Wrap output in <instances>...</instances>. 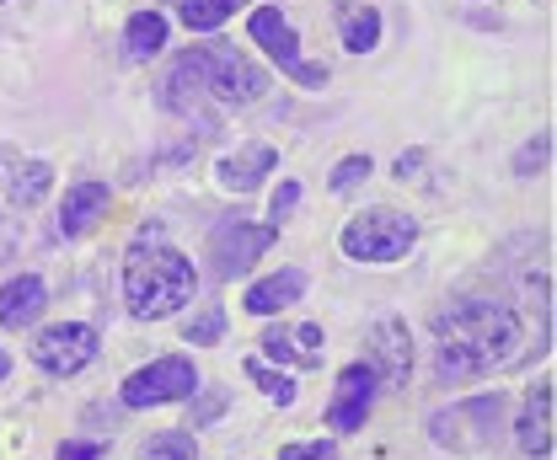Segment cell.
<instances>
[{"label":"cell","mask_w":557,"mask_h":460,"mask_svg":"<svg viewBox=\"0 0 557 460\" xmlns=\"http://www.w3.org/2000/svg\"><path fill=\"white\" fill-rule=\"evenodd\" d=\"M434 332H440V359H434L440 381H472V375L504 370L520 359V316L487 300L450 306L434 322Z\"/></svg>","instance_id":"6da1fadb"},{"label":"cell","mask_w":557,"mask_h":460,"mask_svg":"<svg viewBox=\"0 0 557 460\" xmlns=\"http://www.w3.org/2000/svg\"><path fill=\"white\" fill-rule=\"evenodd\" d=\"M124 295L135 316H166L194 300V263L172 247H135L124 263Z\"/></svg>","instance_id":"7a4b0ae2"},{"label":"cell","mask_w":557,"mask_h":460,"mask_svg":"<svg viewBox=\"0 0 557 460\" xmlns=\"http://www.w3.org/2000/svg\"><path fill=\"white\" fill-rule=\"evenodd\" d=\"M418 225L397 209H370L359 220H348L344 231V252L354 263H397L408 247H413Z\"/></svg>","instance_id":"3957f363"},{"label":"cell","mask_w":557,"mask_h":460,"mask_svg":"<svg viewBox=\"0 0 557 460\" xmlns=\"http://www.w3.org/2000/svg\"><path fill=\"white\" fill-rule=\"evenodd\" d=\"M498 423H504V396H472V401H456L450 412H434L429 418V434H434V445H445V450H487L493 445V434H498Z\"/></svg>","instance_id":"277c9868"},{"label":"cell","mask_w":557,"mask_h":460,"mask_svg":"<svg viewBox=\"0 0 557 460\" xmlns=\"http://www.w3.org/2000/svg\"><path fill=\"white\" fill-rule=\"evenodd\" d=\"M199 70H205V86L220 97V102H258L263 97V70L252 65V60H242L236 49H225V43H209L199 49Z\"/></svg>","instance_id":"5b68a950"},{"label":"cell","mask_w":557,"mask_h":460,"mask_svg":"<svg viewBox=\"0 0 557 460\" xmlns=\"http://www.w3.org/2000/svg\"><path fill=\"white\" fill-rule=\"evenodd\" d=\"M194 391H199L194 364L172 353V359H156V364H145L124 381V407H161V401H183Z\"/></svg>","instance_id":"8992f818"},{"label":"cell","mask_w":557,"mask_h":460,"mask_svg":"<svg viewBox=\"0 0 557 460\" xmlns=\"http://www.w3.org/2000/svg\"><path fill=\"white\" fill-rule=\"evenodd\" d=\"M33 359H38L49 375H75V370H86V364L97 359V332L86 327V322H60V327L38 332Z\"/></svg>","instance_id":"52a82bcc"},{"label":"cell","mask_w":557,"mask_h":460,"mask_svg":"<svg viewBox=\"0 0 557 460\" xmlns=\"http://www.w3.org/2000/svg\"><path fill=\"white\" fill-rule=\"evenodd\" d=\"M269 241H274V231H269V225H242V220H236V225H220V231H214V241H209L214 273H220V278H242L247 268L269 252Z\"/></svg>","instance_id":"ba28073f"},{"label":"cell","mask_w":557,"mask_h":460,"mask_svg":"<svg viewBox=\"0 0 557 460\" xmlns=\"http://www.w3.org/2000/svg\"><path fill=\"white\" fill-rule=\"evenodd\" d=\"M252 38L274 54L278 65L289 70L295 80H306V86H322L327 80V70H317V65H300V43H295V27L278 16V11H252Z\"/></svg>","instance_id":"9c48e42d"},{"label":"cell","mask_w":557,"mask_h":460,"mask_svg":"<svg viewBox=\"0 0 557 460\" xmlns=\"http://www.w3.org/2000/svg\"><path fill=\"white\" fill-rule=\"evenodd\" d=\"M375 401V370L370 364H348L338 375V391H333V407H327V423L333 428H364V412Z\"/></svg>","instance_id":"30bf717a"},{"label":"cell","mask_w":557,"mask_h":460,"mask_svg":"<svg viewBox=\"0 0 557 460\" xmlns=\"http://www.w3.org/2000/svg\"><path fill=\"white\" fill-rule=\"evenodd\" d=\"M520 450L536 460L553 456V381H542L536 391L525 396V412H520Z\"/></svg>","instance_id":"8fae6325"},{"label":"cell","mask_w":557,"mask_h":460,"mask_svg":"<svg viewBox=\"0 0 557 460\" xmlns=\"http://www.w3.org/2000/svg\"><path fill=\"white\" fill-rule=\"evenodd\" d=\"M375 359H381V364H370L375 381H392V386L408 381L413 348H408V327H403V322H381V327H375Z\"/></svg>","instance_id":"7c38bea8"},{"label":"cell","mask_w":557,"mask_h":460,"mask_svg":"<svg viewBox=\"0 0 557 460\" xmlns=\"http://www.w3.org/2000/svg\"><path fill=\"white\" fill-rule=\"evenodd\" d=\"M38 311H44V284L27 273V278H11L5 289H0V327H33L38 322Z\"/></svg>","instance_id":"4fadbf2b"},{"label":"cell","mask_w":557,"mask_h":460,"mask_svg":"<svg viewBox=\"0 0 557 460\" xmlns=\"http://www.w3.org/2000/svg\"><path fill=\"white\" fill-rule=\"evenodd\" d=\"M300 295H306V273L300 268H284V273H274V278H263V284L247 289V311L252 316H274V311H284Z\"/></svg>","instance_id":"5bb4252c"},{"label":"cell","mask_w":557,"mask_h":460,"mask_svg":"<svg viewBox=\"0 0 557 460\" xmlns=\"http://www.w3.org/2000/svg\"><path fill=\"white\" fill-rule=\"evenodd\" d=\"M263 348L274 353V359H284V364H322V327H274L263 332Z\"/></svg>","instance_id":"9a60e30c"},{"label":"cell","mask_w":557,"mask_h":460,"mask_svg":"<svg viewBox=\"0 0 557 460\" xmlns=\"http://www.w3.org/2000/svg\"><path fill=\"white\" fill-rule=\"evenodd\" d=\"M263 172H274V150H269V145H252V150L220 161V188H231V194H252V188L263 183Z\"/></svg>","instance_id":"2e32d148"},{"label":"cell","mask_w":557,"mask_h":460,"mask_svg":"<svg viewBox=\"0 0 557 460\" xmlns=\"http://www.w3.org/2000/svg\"><path fill=\"white\" fill-rule=\"evenodd\" d=\"M102 209H108V188H102V183H81V188H70L65 214H60V231H65V236H86V231L97 225Z\"/></svg>","instance_id":"e0dca14e"},{"label":"cell","mask_w":557,"mask_h":460,"mask_svg":"<svg viewBox=\"0 0 557 460\" xmlns=\"http://www.w3.org/2000/svg\"><path fill=\"white\" fill-rule=\"evenodd\" d=\"M161 43H166V16H161V11H139V16H129V33H124V54H129V60L161 54Z\"/></svg>","instance_id":"ac0fdd59"},{"label":"cell","mask_w":557,"mask_h":460,"mask_svg":"<svg viewBox=\"0 0 557 460\" xmlns=\"http://www.w3.org/2000/svg\"><path fill=\"white\" fill-rule=\"evenodd\" d=\"M375 38H381V16H375V5H348L344 11V43L354 54H364V49H375Z\"/></svg>","instance_id":"d6986e66"},{"label":"cell","mask_w":557,"mask_h":460,"mask_svg":"<svg viewBox=\"0 0 557 460\" xmlns=\"http://www.w3.org/2000/svg\"><path fill=\"white\" fill-rule=\"evenodd\" d=\"M49 188H54V172H49L44 161H27V166H16V177H11V198H16V203H38Z\"/></svg>","instance_id":"ffe728a7"},{"label":"cell","mask_w":557,"mask_h":460,"mask_svg":"<svg viewBox=\"0 0 557 460\" xmlns=\"http://www.w3.org/2000/svg\"><path fill=\"white\" fill-rule=\"evenodd\" d=\"M247 375L258 381V391L269 396V401H278V407H289L295 401V386H289V375L284 370H269L263 359H247Z\"/></svg>","instance_id":"44dd1931"},{"label":"cell","mask_w":557,"mask_h":460,"mask_svg":"<svg viewBox=\"0 0 557 460\" xmlns=\"http://www.w3.org/2000/svg\"><path fill=\"white\" fill-rule=\"evenodd\" d=\"M139 460H199L194 456V434H156L139 450Z\"/></svg>","instance_id":"7402d4cb"},{"label":"cell","mask_w":557,"mask_h":460,"mask_svg":"<svg viewBox=\"0 0 557 460\" xmlns=\"http://www.w3.org/2000/svg\"><path fill=\"white\" fill-rule=\"evenodd\" d=\"M183 22H188L194 33H209V27L225 22V11H220L214 0H183Z\"/></svg>","instance_id":"603a6c76"},{"label":"cell","mask_w":557,"mask_h":460,"mask_svg":"<svg viewBox=\"0 0 557 460\" xmlns=\"http://www.w3.org/2000/svg\"><path fill=\"white\" fill-rule=\"evenodd\" d=\"M364 177H370V156H348V161H338V172H333V188L348 194V188L364 183Z\"/></svg>","instance_id":"cb8c5ba5"},{"label":"cell","mask_w":557,"mask_h":460,"mask_svg":"<svg viewBox=\"0 0 557 460\" xmlns=\"http://www.w3.org/2000/svg\"><path fill=\"white\" fill-rule=\"evenodd\" d=\"M220 332H225V316H220V306H209L205 316L188 327V343H220Z\"/></svg>","instance_id":"d4e9b609"},{"label":"cell","mask_w":557,"mask_h":460,"mask_svg":"<svg viewBox=\"0 0 557 460\" xmlns=\"http://www.w3.org/2000/svg\"><path fill=\"white\" fill-rule=\"evenodd\" d=\"M278 460H338V450L327 439H311V445H284Z\"/></svg>","instance_id":"484cf974"},{"label":"cell","mask_w":557,"mask_h":460,"mask_svg":"<svg viewBox=\"0 0 557 460\" xmlns=\"http://www.w3.org/2000/svg\"><path fill=\"white\" fill-rule=\"evenodd\" d=\"M295 203H300V188H295V183H284V188L274 194V203H269V214H274V220H284Z\"/></svg>","instance_id":"4316f807"},{"label":"cell","mask_w":557,"mask_h":460,"mask_svg":"<svg viewBox=\"0 0 557 460\" xmlns=\"http://www.w3.org/2000/svg\"><path fill=\"white\" fill-rule=\"evenodd\" d=\"M547 145H553L547 134H542L536 145H525V156H520V172H531V166H542V161H547Z\"/></svg>","instance_id":"83f0119b"},{"label":"cell","mask_w":557,"mask_h":460,"mask_svg":"<svg viewBox=\"0 0 557 460\" xmlns=\"http://www.w3.org/2000/svg\"><path fill=\"white\" fill-rule=\"evenodd\" d=\"M60 460H102V450H97V445H65Z\"/></svg>","instance_id":"f1b7e54d"},{"label":"cell","mask_w":557,"mask_h":460,"mask_svg":"<svg viewBox=\"0 0 557 460\" xmlns=\"http://www.w3.org/2000/svg\"><path fill=\"white\" fill-rule=\"evenodd\" d=\"M214 412H220V391H209V396H205V407L194 412V423H188V428H199V423H209Z\"/></svg>","instance_id":"f546056e"},{"label":"cell","mask_w":557,"mask_h":460,"mask_svg":"<svg viewBox=\"0 0 557 460\" xmlns=\"http://www.w3.org/2000/svg\"><path fill=\"white\" fill-rule=\"evenodd\" d=\"M214 5H220V11L231 16V11H236V5H247V0H214Z\"/></svg>","instance_id":"4dcf8cb0"},{"label":"cell","mask_w":557,"mask_h":460,"mask_svg":"<svg viewBox=\"0 0 557 460\" xmlns=\"http://www.w3.org/2000/svg\"><path fill=\"white\" fill-rule=\"evenodd\" d=\"M5 375H11V359H5V353H0V381H5Z\"/></svg>","instance_id":"1f68e13d"}]
</instances>
